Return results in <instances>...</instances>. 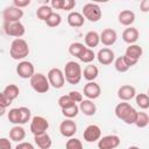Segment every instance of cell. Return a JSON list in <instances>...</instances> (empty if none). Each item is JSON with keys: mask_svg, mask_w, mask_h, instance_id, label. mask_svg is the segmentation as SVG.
Masks as SVG:
<instances>
[{"mask_svg": "<svg viewBox=\"0 0 149 149\" xmlns=\"http://www.w3.org/2000/svg\"><path fill=\"white\" fill-rule=\"evenodd\" d=\"M3 31L8 36H12L15 38H21L26 33V28L21 21H19V22H3Z\"/></svg>", "mask_w": 149, "mask_h": 149, "instance_id": "cell-6", "label": "cell"}, {"mask_svg": "<svg viewBox=\"0 0 149 149\" xmlns=\"http://www.w3.org/2000/svg\"><path fill=\"white\" fill-rule=\"evenodd\" d=\"M128 149H140V148H139L137 146H130V147H129Z\"/></svg>", "mask_w": 149, "mask_h": 149, "instance_id": "cell-48", "label": "cell"}, {"mask_svg": "<svg viewBox=\"0 0 149 149\" xmlns=\"http://www.w3.org/2000/svg\"><path fill=\"white\" fill-rule=\"evenodd\" d=\"M30 0H14L13 1V6L17 7V8H24V7H28L30 5Z\"/></svg>", "mask_w": 149, "mask_h": 149, "instance_id": "cell-43", "label": "cell"}, {"mask_svg": "<svg viewBox=\"0 0 149 149\" xmlns=\"http://www.w3.org/2000/svg\"><path fill=\"white\" fill-rule=\"evenodd\" d=\"M29 83H30L31 88L37 93H47L50 88V83H49L48 77L41 72H36L29 79Z\"/></svg>", "mask_w": 149, "mask_h": 149, "instance_id": "cell-3", "label": "cell"}, {"mask_svg": "<svg viewBox=\"0 0 149 149\" xmlns=\"http://www.w3.org/2000/svg\"><path fill=\"white\" fill-rule=\"evenodd\" d=\"M142 54H143V49L139 44H130L129 47H127V49L125 51V56H127L128 58H130L132 61H134L136 63L141 58Z\"/></svg>", "mask_w": 149, "mask_h": 149, "instance_id": "cell-20", "label": "cell"}, {"mask_svg": "<svg viewBox=\"0 0 149 149\" xmlns=\"http://www.w3.org/2000/svg\"><path fill=\"white\" fill-rule=\"evenodd\" d=\"M135 102L140 108L147 109L149 108V95L147 93H139L135 97Z\"/></svg>", "mask_w": 149, "mask_h": 149, "instance_id": "cell-33", "label": "cell"}, {"mask_svg": "<svg viewBox=\"0 0 149 149\" xmlns=\"http://www.w3.org/2000/svg\"><path fill=\"white\" fill-rule=\"evenodd\" d=\"M132 108H133V106H132L129 102H127V101L119 102V104L115 106V108H114L115 116L122 121V120L125 119V116H126V115L129 113V111H130Z\"/></svg>", "mask_w": 149, "mask_h": 149, "instance_id": "cell-25", "label": "cell"}, {"mask_svg": "<svg viewBox=\"0 0 149 149\" xmlns=\"http://www.w3.org/2000/svg\"><path fill=\"white\" fill-rule=\"evenodd\" d=\"M118 19H119V22L122 26L132 27V24L135 21V13L133 10H130V9H125V10H121L119 13Z\"/></svg>", "mask_w": 149, "mask_h": 149, "instance_id": "cell-19", "label": "cell"}, {"mask_svg": "<svg viewBox=\"0 0 149 149\" xmlns=\"http://www.w3.org/2000/svg\"><path fill=\"white\" fill-rule=\"evenodd\" d=\"M16 73L22 79H30L36 72H35L34 64L31 62H29V61H21L16 65Z\"/></svg>", "mask_w": 149, "mask_h": 149, "instance_id": "cell-8", "label": "cell"}, {"mask_svg": "<svg viewBox=\"0 0 149 149\" xmlns=\"http://www.w3.org/2000/svg\"><path fill=\"white\" fill-rule=\"evenodd\" d=\"M81 14L84 15L85 20L90 21V22H98L101 16H102V12L101 8L99 7V5L94 3V2H87L83 6V10Z\"/></svg>", "mask_w": 149, "mask_h": 149, "instance_id": "cell-4", "label": "cell"}, {"mask_svg": "<svg viewBox=\"0 0 149 149\" xmlns=\"http://www.w3.org/2000/svg\"><path fill=\"white\" fill-rule=\"evenodd\" d=\"M50 86H52L54 88H62L65 84V76H64V71H62L59 68H52L49 70L48 74H47Z\"/></svg>", "mask_w": 149, "mask_h": 149, "instance_id": "cell-5", "label": "cell"}, {"mask_svg": "<svg viewBox=\"0 0 149 149\" xmlns=\"http://www.w3.org/2000/svg\"><path fill=\"white\" fill-rule=\"evenodd\" d=\"M20 112H21V125H24L27 123L28 121H30V118H31V112L28 107H20Z\"/></svg>", "mask_w": 149, "mask_h": 149, "instance_id": "cell-40", "label": "cell"}, {"mask_svg": "<svg viewBox=\"0 0 149 149\" xmlns=\"http://www.w3.org/2000/svg\"><path fill=\"white\" fill-rule=\"evenodd\" d=\"M79 112H80V109H79V106L77 104L62 109V114L64 115L65 119H73V118H76L78 115Z\"/></svg>", "mask_w": 149, "mask_h": 149, "instance_id": "cell-32", "label": "cell"}, {"mask_svg": "<svg viewBox=\"0 0 149 149\" xmlns=\"http://www.w3.org/2000/svg\"><path fill=\"white\" fill-rule=\"evenodd\" d=\"M45 23H47V26L50 27V28L58 27V26L62 23V16H61L58 13L54 12V13L48 17V20L45 21Z\"/></svg>", "mask_w": 149, "mask_h": 149, "instance_id": "cell-34", "label": "cell"}, {"mask_svg": "<svg viewBox=\"0 0 149 149\" xmlns=\"http://www.w3.org/2000/svg\"><path fill=\"white\" fill-rule=\"evenodd\" d=\"M52 13H54V9L51 8V6H49V5L47 3V5H42V6H40V7L37 8V10H36V16H37L38 20L45 22V21L48 20V17H49Z\"/></svg>", "mask_w": 149, "mask_h": 149, "instance_id": "cell-28", "label": "cell"}, {"mask_svg": "<svg viewBox=\"0 0 149 149\" xmlns=\"http://www.w3.org/2000/svg\"><path fill=\"white\" fill-rule=\"evenodd\" d=\"M76 6V1L74 0H63V6H62V10H68L70 12L71 9H73Z\"/></svg>", "mask_w": 149, "mask_h": 149, "instance_id": "cell-42", "label": "cell"}, {"mask_svg": "<svg viewBox=\"0 0 149 149\" xmlns=\"http://www.w3.org/2000/svg\"><path fill=\"white\" fill-rule=\"evenodd\" d=\"M114 68H115V70H116L118 72H121V73L129 70V66H128V64L126 63L123 56H120V57H118V58L114 61Z\"/></svg>", "mask_w": 149, "mask_h": 149, "instance_id": "cell-36", "label": "cell"}, {"mask_svg": "<svg viewBox=\"0 0 149 149\" xmlns=\"http://www.w3.org/2000/svg\"><path fill=\"white\" fill-rule=\"evenodd\" d=\"M23 16V10L15 6H8L2 12L3 22H19Z\"/></svg>", "mask_w": 149, "mask_h": 149, "instance_id": "cell-9", "label": "cell"}, {"mask_svg": "<svg viewBox=\"0 0 149 149\" xmlns=\"http://www.w3.org/2000/svg\"><path fill=\"white\" fill-rule=\"evenodd\" d=\"M139 37H140V33L134 27H128L122 33V40H123V42L127 43V44H129V45L130 44H136Z\"/></svg>", "mask_w": 149, "mask_h": 149, "instance_id": "cell-17", "label": "cell"}, {"mask_svg": "<svg viewBox=\"0 0 149 149\" xmlns=\"http://www.w3.org/2000/svg\"><path fill=\"white\" fill-rule=\"evenodd\" d=\"M34 141H35V144L40 149H50L52 146L51 136L48 133H43V134L34 136Z\"/></svg>", "mask_w": 149, "mask_h": 149, "instance_id": "cell-21", "label": "cell"}, {"mask_svg": "<svg viewBox=\"0 0 149 149\" xmlns=\"http://www.w3.org/2000/svg\"><path fill=\"white\" fill-rule=\"evenodd\" d=\"M149 125V115L146 112H139L137 113V119L135 122V126L139 128H144Z\"/></svg>", "mask_w": 149, "mask_h": 149, "instance_id": "cell-35", "label": "cell"}, {"mask_svg": "<svg viewBox=\"0 0 149 149\" xmlns=\"http://www.w3.org/2000/svg\"><path fill=\"white\" fill-rule=\"evenodd\" d=\"M19 94H20V88H19V86L15 85V84H9V85H7V86L3 88L2 93H1L2 97H5L6 99L10 100L12 102H13V100H15V99L19 97Z\"/></svg>", "mask_w": 149, "mask_h": 149, "instance_id": "cell-24", "label": "cell"}, {"mask_svg": "<svg viewBox=\"0 0 149 149\" xmlns=\"http://www.w3.org/2000/svg\"><path fill=\"white\" fill-rule=\"evenodd\" d=\"M79 109L86 116H92L97 113V106L93 102V100H90V99H84L79 104Z\"/></svg>", "mask_w": 149, "mask_h": 149, "instance_id": "cell-23", "label": "cell"}, {"mask_svg": "<svg viewBox=\"0 0 149 149\" xmlns=\"http://www.w3.org/2000/svg\"><path fill=\"white\" fill-rule=\"evenodd\" d=\"M65 149H84L80 140L76 137H70L65 143Z\"/></svg>", "mask_w": 149, "mask_h": 149, "instance_id": "cell-38", "label": "cell"}, {"mask_svg": "<svg viewBox=\"0 0 149 149\" xmlns=\"http://www.w3.org/2000/svg\"><path fill=\"white\" fill-rule=\"evenodd\" d=\"M50 6L52 9H62L63 6V0H51Z\"/></svg>", "mask_w": 149, "mask_h": 149, "instance_id": "cell-47", "label": "cell"}, {"mask_svg": "<svg viewBox=\"0 0 149 149\" xmlns=\"http://www.w3.org/2000/svg\"><path fill=\"white\" fill-rule=\"evenodd\" d=\"M48 128H49V121L45 118H43L41 115L33 116V119L30 121V132L34 136L47 133Z\"/></svg>", "mask_w": 149, "mask_h": 149, "instance_id": "cell-7", "label": "cell"}, {"mask_svg": "<svg viewBox=\"0 0 149 149\" xmlns=\"http://www.w3.org/2000/svg\"><path fill=\"white\" fill-rule=\"evenodd\" d=\"M29 47L26 40L23 38H14L10 43L9 56L15 61H23L29 55Z\"/></svg>", "mask_w": 149, "mask_h": 149, "instance_id": "cell-1", "label": "cell"}, {"mask_svg": "<svg viewBox=\"0 0 149 149\" xmlns=\"http://www.w3.org/2000/svg\"><path fill=\"white\" fill-rule=\"evenodd\" d=\"M69 95H70V98L77 104V102H81L84 99H83V93H80L79 91H70L69 93H68Z\"/></svg>", "mask_w": 149, "mask_h": 149, "instance_id": "cell-41", "label": "cell"}, {"mask_svg": "<svg viewBox=\"0 0 149 149\" xmlns=\"http://www.w3.org/2000/svg\"><path fill=\"white\" fill-rule=\"evenodd\" d=\"M116 40H118V34L112 28H105L100 33V42L106 47L113 45L116 42Z\"/></svg>", "mask_w": 149, "mask_h": 149, "instance_id": "cell-15", "label": "cell"}, {"mask_svg": "<svg viewBox=\"0 0 149 149\" xmlns=\"http://www.w3.org/2000/svg\"><path fill=\"white\" fill-rule=\"evenodd\" d=\"M66 21H68V24L70 27L79 28V27H81L84 24L85 17L79 12H70L69 15H68V17H66Z\"/></svg>", "mask_w": 149, "mask_h": 149, "instance_id": "cell-18", "label": "cell"}, {"mask_svg": "<svg viewBox=\"0 0 149 149\" xmlns=\"http://www.w3.org/2000/svg\"><path fill=\"white\" fill-rule=\"evenodd\" d=\"M99 76V69L97 65L93 64H88L84 68L83 71V77L84 79H86L87 81H94Z\"/></svg>", "mask_w": 149, "mask_h": 149, "instance_id": "cell-27", "label": "cell"}, {"mask_svg": "<svg viewBox=\"0 0 149 149\" xmlns=\"http://www.w3.org/2000/svg\"><path fill=\"white\" fill-rule=\"evenodd\" d=\"M87 47L86 45H84L83 43H80V42H73V43H71L70 45H69V54L71 55V56H74V57H79L81 54H83V51L86 49Z\"/></svg>", "mask_w": 149, "mask_h": 149, "instance_id": "cell-29", "label": "cell"}, {"mask_svg": "<svg viewBox=\"0 0 149 149\" xmlns=\"http://www.w3.org/2000/svg\"><path fill=\"white\" fill-rule=\"evenodd\" d=\"M140 10L142 13H148L149 12V0H142L140 2Z\"/></svg>", "mask_w": 149, "mask_h": 149, "instance_id": "cell-46", "label": "cell"}, {"mask_svg": "<svg viewBox=\"0 0 149 149\" xmlns=\"http://www.w3.org/2000/svg\"><path fill=\"white\" fill-rule=\"evenodd\" d=\"M83 93H84V95L87 99L94 100V99H97V98L100 97V94H101V87L95 81H87V84H85V86H84Z\"/></svg>", "mask_w": 149, "mask_h": 149, "instance_id": "cell-13", "label": "cell"}, {"mask_svg": "<svg viewBox=\"0 0 149 149\" xmlns=\"http://www.w3.org/2000/svg\"><path fill=\"white\" fill-rule=\"evenodd\" d=\"M83 136H84V140L87 143L97 142L101 139V129L98 125H88L85 128V130L83 133Z\"/></svg>", "mask_w": 149, "mask_h": 149, "instance_id": "cell-10", "label": "cell"}, {"mask_svg": "<svg viewBox=\"0 0 149 149\" xmlns=\"http://www.w3.org/2000/svg\"><path fill=\"white\" fill-rule=\"evenodd\" d=\"M57 102H58V106L61 107V109L66 108V107H70V106H72V105H76V102L70 98V95H69V94L61 95V97L58 98Z\"/></svg>", "mask_w": 149, "mask_h": 149, "instance_id": "cell-37", "label": "cell"}, {"mask_svg": "<svg viewBox=\"0 0 149 149\" xmlns=\"http://www.w3.org/2000/svg\"><path fill=\"white\" fill-rule=\"evenodd\" d=\"M97 57V55L94 54V51H93V49H90V48H86L84 51H83V54L78 57V59L80 61V62H83V63H86V64H90L91 62H93L94 61V58Z\"/></svg>", "mask_w": 149, "mask_h": 149, "instance_id": "cell-31", "label": "cell"}, {"mask_svg": "<svg viewBox=\"0 0 149 149\" xmlns=\"http://www.w3.org/2000/svg\"><path fill=\"white\" fill-rule=\"evenodd\" d=\"M64 76H65V80L69 84L71 85L78 84L83 77V70L80 64L74 61L68 62L64 66Z\"/></svg>", "mask_w": 149, "mask_h": 149, "instance_id": "cell-2", "label": "cell"}, {"mask_svg": "<svg viewBox=\"0 0 149 149\" xmlns=\"http://www.w3.org/2000/svg\"><path fill=\"white\" fill-rule=\"evenodd\" d=\"M26 137V130L22 126L17 125V126H14L10 130H9V139L14 142H23Z\"/></svg>", "mask_w": 149, "mask_h": 149, "instance_id": "cell-26", "label": "cell"}, {"mask_svg": "<svg viewBox=\"0 0 149 149\" xmlns=\"http://www.w3.org/2000/svg\"><path fill=\"white\" fill-rule=\"evenodd\" d=\"M120 146V137L118 135H106L98 141V149H116Z\"/></svg>", "mask_w": 149, "mask_h": 149, "instance_id": "cell-11", "label": "cell"}, {"mask_svg": "<svg viewBox=\"0 0 149 149\" xmlns=\"http://www.w3.org/2000/svg\"><path fill=\"white\" fill-rule=\"evenodd\" d=\"M59 133L64 137H73L77 133V125L72 119H65L59 125Z\"/></svg>", "mask_w": 149, "mask_h": 149, "instance_id": "cell-12", "label": "cell"}, {"mask_svg": "<svg viewBox=\"0 0 149 149\" xmlns=\"http://www.w3.org/2000/svg\"><path fill=\"white\" fill-rule=\"evenodd\" d=\"M147 94H148V95H149V88H148V92H147Z\"/></svg>", "mask_w": 149, "mask_h": 149, "instance_id": "cell-49", "label": "cell"}, {"mask_svg": "<svg viewBox=\"0 0 149 149\" xmlns=\"http://www.w3.org/2000/svg\"><path fill=\"white\" fill-rule=\"evenodd\" d=\"M114 58H115L114 51L112 49H109V48H102L97 54V59L102 65H109V64H112L115 61Z\"/></svg>", "mask_w": 149, "mask_h": 149, "instance_id": "cell-14", "label": "cell"}, {"mask_svg": "<svg viewBox=\"0 0 149 149\" xmlns=\"http://www.w3.org/2000/svg\"><path fill=\"white\" fill-rule=\"evenodd\" d=\"M8 121L15 126L21 125V112H20V107L19 108H10L8 114Z\"/></svg>", "mask_w": 149, "mask_h": 149, "instance_id": "cell-30", "label": "cell"}, {"mask_svg": "<svg viewBox=\"0 0 149 149\" xmlns=\"http://www.w3.org/2000/svg\"><path fill=\"white\" fill-rule=\"evenodd\" d=\"M118 97L121 101H129L136 97V90L132 85H122L118 88Z\"/></svg>", "mask_w": 149, "mask_h": 149, "instance_id": "cell-16", "label": "cell"}, {"mask_svg": "<svg viewBox=\"0 0 149 149\" xmlns=\"http://www.w3.org/2000/svg\"><path fill=\"white\" fill-rule=\"evenodd\" d=\"M137 111L133 107L130 111H129V113L125 116V119L122 120L126 125H135V122H136V119H137Z\"/></svg>", "mask_w": 149, "mask_h": 149, "instance_id": "cell-39", "label": "cell"}, {"mask_svg": "<svg viewBox=\"0 0 149 149\" xmlns=\"http://www.w3.org/2000/svg\"><path fill=\"white\" fill-rule=\"evenodd\" d=\"M15 149H35V147L30 142H20L16 144Z\"/></svg>", "mask_w": 149, "mask_h": 149, "instance_id": "cell-45", "label": "cell"}, {"mask_svg": "<svg viewBox=\"0 0 149 149\" xmlns=\"http://www.w3.org/2000/svg\"><path fill=\"white\" fill-rule=\"evenodd\" d=\"M84 42L85 45L90 49H94L95 47H98V44L100 43V34H98L94 30H90L85 34L84 36Z\"/></svg>", "mask_w": 149, "mask_h": 149, "instance_id": "cell-22", "label": "cell"}, {"mask_svg": "<svg viewBox=\"0 0 149 149\" xmlns=\"http://www.w3.org/2000/svg\"><path fill=\"white\" fill-rule=\"evenodd\" d=\"M0 149H12L10 141L6 137H1L0 139Z\"/></svg>", "mask_w": 149, "mask_h": 149, "instance_id": "cell-44", "label": "cell"}]
</instances>
